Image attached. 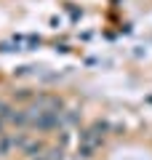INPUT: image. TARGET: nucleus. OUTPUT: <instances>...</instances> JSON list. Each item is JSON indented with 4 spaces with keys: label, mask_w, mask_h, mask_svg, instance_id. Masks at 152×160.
I'll use <instances>...</instances> for the list:
<instances>
[{
    "label": "nucleus",
    "mask_w": 152,
    "mask_h": 160,
    "mask_svg": "<svg viewBox=\"0 0 152 160\" xmlns=\"http://www.w3.org/2000/svg\"><path fill=\"white\" fill-rule=\"evenodd\" d=\"M104 131H107V123H94L88 131L80 133V158H91L96 149L101 147V139H104Z\"/></svg>",
    "instance_id": "1"
},
{
    "label": "nucleus",
    "mask_w": 152,
    "mask_h": 160,
    "mask_svg": "<svg viewBox=\"0 0 152 160\" xmlns=\"http://www.w3.org/2000/svg\"><path fill=\"white\" fill-rule=\"evenodd\" d=\"M27 118H29V126L38 128V131H51L62 123V112H51V109H43L38 104L27 109Z\"/></svg>",
    "instance_id": "2"
},
{
    "label": "nucleus",
    "mask_w": 152,
    "mask_h": 160,
    "mask_svg": "<svg viewBox=\"0 0 152 160\" xmlns=\"http://www.w3.org/2000/svg\"><path fill=\"white\" fill-rule=\"evenodd\" d=\"M24 139H27L24 133H0V160L8 158L16 147H22Z\"/></svg>",
    "instance_id": "3"
},
{
    "label": "nucleus",
    "mask_w": 152,
    "mask_h": 160,
    "mask_svg": "<svg viewBox=\"0 0 152 160\" xmlns=\"http://www.w3.org/2000/svg\"><path fill=\"white\" fill-rule=\"evenodd\" d=\"M22 149L27 155H40V152H43V142H38V139H24Z\"/></svg>",
    "instance_id": "4"
}]
</instances>
